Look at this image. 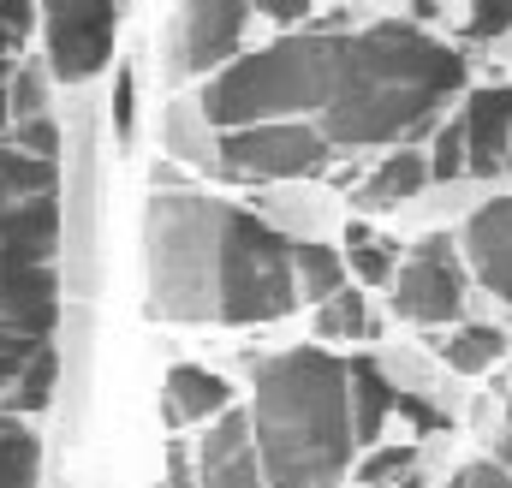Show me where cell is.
Masks as SVG:
<instances>
[{
	"label": "cell",
	"instance_id": "6da1fadb",
	"mask_svg": "<svg viewBox=\"0 0 512 488\" xmlns=\"http://www.w3.org/2000/svg\"><path fill=\"white\" fill-rule=\"evenodd\" d=\"M465 90V54L423 24L382 18L364 30H298L268 48H239L209 72L197 114L215 131L256 120H304L328 149L417 143Z\"/></svg>",
	"mask_w": 512,
	"mask_h": 488
},
{
	"label": "cell",
	"instance_id": "7a4b0ae2",
	"mask_svg": "<svg viewBox=\"0 0 512 488\" xmlns=\"http://www.w3.org/2000/svg\"><path fill=\"white\" fill-rule=\"evenodd\" d=\"M143 286L161 322L262 328L298 310L292 239L274 221L161 179L143 203Z\"/></svg>",
	"mask_w": 512,
	"mask_h": 488
},
{
	"label": "cell",
	"instance_id": "3957f363",
	"mask_svg": "<svg viewBox=\"0 0 512 488\" xmlns=\"http://www.w3.org/2000/svg\"><path fill=\"white\" fill-rule=\"evenodd\" d=\"M251 447L268 488H346L352 477V405L346 358L292 346L251 358Z\"/></svg>",
	"mask_w": 512,
	"mask_h": 488
},
{
	"label": "cell",
	"instance_id": "277c9868",
	"mask_svg": "<svg viewBox=\"0 0 512 488\" xmlns=\"http://www.w3.org/2000/svg\"><path fill=\"white\" fill-rule=\"evenodd\" d=\"M60 322V161L0 137V328L54 340Z\"/></svg>",
	"mask_w": 512,
	"mask_h": 488
},
{
	"label": "cell",
	"instance_id": "5b68a950",
	"mask_svg": "<svg viewBox=\"0 0 512 488\" xmlns=\"http://www.w3.org/2000/svg\"><path fill=\"white\" fill-rule=\"evenodd\" d=\"M126 0H36V24H42V72L54 84H90L108 60H114V36H120Z\"/></svg>",
	"mask_w": 512,
	"mask_h": 488
},
{
	"label": "cell",
	"instance_id": "8992f818",
	"mask_svg": "<svg viewBox=\"0 0 512 488\" xmlns=\"http://www.w3.org/2000/svg\"><path fill=\"white\" fill-rule=\"evenodd\" d=\"M387 286H393L387 292L393 316L417 322V328H447L465 310V268H459V250L447 233H429V239L411 244V256L393 268Z\"/></svg>",
	"mask_w": 512,
	"mask_h": 488
},
{
	"label": "cell",
	"instance_id": "52a82bcc",
	"mask_svg": "<svg viewBox=\"0 0 512 488\" xmlns=\"http://www.w3.org/2000/svg\"><path fill=\"white\" fill-rule=\"evenodd\" d=\"M334 161V149L304 120H256L221 131V167L239 179H310Z\"/></svg>",
	"mask_w": 512,
	"mask_h": 488
},
{
	"label": "cell",
	"instance_id": "ba28073f",
	"mask_svg": "<svg viewBox=\"0 0 512 488\" xmlns=\"http://www.w3.org/2000/svg\"><path fill=\"white\" fill-rule=\"evenodd\" d=\"M256 18V0H185L179 18H173V78H209L221 72L239 42H245V24Z\"/></svg>",
	"mask_w": 512,
	"mask_h": 488
},
{
	"label": "cell",
	"instance_id": "9c48e42d",
	"mask_svg": "<svg viewBox=\"0 0 512 488\" xmlns=\"http://www.w3.org/2000/svg\"><path fill=\"white\" fill-rule=\"evenodd\" d=\"M191 471H197V488H268L262 465H256L245 411L227 405L221 417H209V435L191 447Z\"/></svg>",
	"mask_w": 512,
	"mask_h": 488
},
{
	"label": "cell",
	"instance_id": "30bf717a",
	"mask_svg": "<svg viewBox=\"0 0 512 488\" xmlns=\"http://www.w3.org/2000/svg\"><path fill=\"white\" fill-rule=\"evenodd\" d=\"M465 125V173H507L512 167V84H489L471 96V108L459 114Z\"/></svg>",
	"mask_w": 512,
	"mask_h": 488
},
{
	"label": "cell",
	"instance_id": "8fae6325",
	"mask_svg": "<svg viewBox=\"0 0 512 488\" xmlns=\"http://www.w3.org/2000/svg\"><path fill=\"white\" fill-rule=\"evenodd\" d=\"M465 256H471V274L512 304V197H489L483 209H471L465 221Z\"/></svg>",
	"mask_w": 512,
	"mask_h": 488
},
{
	"label": "cell",
	"instance_id": "7c38bea8",
	"mask_svg": "<svg viewBox=\"0 0 512 488\" xmlns=\"http://www.w3.org/2000/svg\"><path fill=\"white\" fill-rule=\"evenodd\" d=\"M227 405H233L227 375H215V369H203V364H173L167 381H161V417H167V429L209 423V417H221Z\"/></svg>",
	"mask_w": 512,
	"mask_h": 488
},
{
	"label": "cell",
	"instance_id": "4fadbf2b",
	"mask_svg": "<svg viewBox=\"0 0 512 488\" xmlns=\"http://www.w3.org/2000/svg\"><path fill=\"white\" fill-rule=\"evenodd\" d=\"M393 381L382 358H346V405H352V447H376L393 417Z\"/></svg>",
	"mask_w": 512,
	"mask_h": 488
},
{
	"label": "cell",
	"instance_id": "5bb4252c",
	"mask_svg": "<svg viewBox=\"0 0 512 488\" xmlns=\"http://www.w3.org/2000/svg\"><path fill=\"white\" fill-rule=\"evenodd\" d=\"M423 185H429V161H423L417 149H393L382 167H376V173L364 179V191H358L352 203H358L364 215H387V209L411 203V197H417Z\"/></svg>",
	"mask_w": 512,
	"mask_h": 488
},
{
	"label": "cell",
	"instance_id": "9a60e30c",
	"mask_svg": "<svg viewBox=\"0 0 512 488\" xmlns=\"http://www.w3.org/2000/svg\"><path fill=\"white\" fill-rule=\"evenodd\" d=\"M435 352H441V364L459 369V375H483L489 364H501V358H507V334H501V328H489V322H465V328H453Z\"/></svg>",
	"mask_w": 512,
	"mask_h": 488
},
{
	"label": "cell",
	"instance_id": "2e32d148",
	"mask_svg": "<svg viewBox=\"0 0 512 488\" xmlns=\"http://www.w3.org/2000/svg\"><path fill=\"white\" fill-rule=\"evenodd\" d=\"M292 280H298V298L322 304L346 286V256L334 244H292Z\"/></svg>",
	"mask_w": 512,
	"mask_h": 488
},
{
	"label": "cell",
	"instance_id": "e0dca14e",
	"mask_svg": "<svg viewBox=\"0 0 512 488\" xmlns=\"http://www.w3.org/2000/svg\"><path fill=\"white\" fill-rule=\"evenodd\" d=\"M42 477V447L24 429V417L0 411V488H36Z\"/></svg>",
	"mask_w": 512,
	"mask_h": 488
},
{
	"label": "cell",
	"instance_id": "ac0fdd59",
	"mask_svg": "<svg viewBox=\"0 0 512 488\" xmlns=\"http://www.w3.org/2000/svg\"><path fill=\"white\" fill-rule=\"evenodd\" d=\"M346 244H352V250H346V268H352L364 286H387V280H393V262H399V244L393 239L370 233L364 221H352V227H346Z\"/></svg>",
	"mask_w": 512,
	"mask_h": 488
},
{
	"label": "cell",
	"instance_id": "d6986e66",
	"mask_svg": "<svg viewBox=\"0 0 512 488\" xmlns=\"http://www.w3.org/2000/svg\"><path fill=\"white\" fill-rule=\"evenodd\" d=\"M358 334H370V310H364V292H334V298H322V310H316V340H358Z\"/></svg>",
	"mask_w": 512,
	"mask_h": 488
},
{
	"label": "cell",
	"instance_id": "ffe728a7",
	"mask_svg": "<svg viewBox=\"0 0 512 488\" xmlns=\"http://www.w3.org/2000/svg\"><path fill=\"white\" fill-rule=\"evenodd\" d=\"M48 399H54V346H42L30 364H24V375L6 387V411L18 417V411H48Z\"/></svg>",
	"mask_w": 512,
	"mask_h": 488
},
{
	"label": "cell",
	"instance_id": "44dd1931",
	"mask_svg": "<svg viewBox=\"0 0 512 488\" xmlns=\"http://www.w3.org/2000/svg\"><path fill=\"white\" fill-rule=\"evenodd\" d=\"M405 471H417V447H364V465H358V483L370 488H387L393 477H405Z\"/></svg>",
	"mask_w": 512,
	"mask_h": 488
},
{
	"label": "cell",
	"instance_id": "7402d4cb",
	"mask_svg": "<svg viewBox=\"0 0 512 488\" xmlns=\"http://www.w3.org/2000/svg\"><path fill=\"white\" fill-rule=\"evenodd\" d=\"M42 96H48V72H42V66H18V72L6 78V108H12V120H36V114H42Z\"/></svg>",
	"mask_w": 512,
	"mask_h": 488
},
{
	"label": "cell",
	"instance_id": "603a6c76",
	"mask_svg": "<svg viewBox=\"0 0 512 488\" xmlns=\"http://www.w3.org/2000/svg\"><path fill=\"white\" fill-rule=\"evenodd\" d=\"M42 346H54V340H36V334H18V328H0V393L24 375V364L42 352Z\"/></svg>",
	"mask_w": 512,
	"mask_h": 488
},
{
	"label": "cell",
	"instance_id": "cb8c5ba5",
	"mask_svg": "<svg viewBox=\"0 0 512 488\" xmlns=\"http://www.w3.org/2000/svg\"><path fill=\"white\" fill-rule=\"evenodd\" d=\"M30 24H36V0H0V60L24 54Z\"/></svg>",
	"mask_w": 512,
	"mask_h": 488
},
{
	"label": "cell",
	"instance_id": "d4e9b609",
	"mask_svg": "<svg viewBox=\"0 0 512 488\" xmlns=\"http://www.w3.org/2000/svg\"><path fill=\"white\" fill-rule=\"evenodd\" d=\"M512 30V0H471V18H465V42H495Z\"/></svg>",
	"mask_w": 512,
	"mask_h": 488
},
{
	"label": "cell",
	"instance_id": "484cf974",
	"mask_svg": "<svg viewBox=\"0 0 512 488\" xmlns=\"http://www.w3.org/2000/svg\"><path fill=\"white\" fill-rule=\"evenodd\" d=\"M465 173V125L447 120V131H435V155H429V179H459Z\"/></svg>",
	"mask_w": 512,
	"mask_h": 488
},
{
	"label": "cell",
	"instance_id": "4316f807",
	"mask_svg": "<svg viewBox=\"0 0 512 488\" xmlns=\"http://www.w3.org/2000/svg\"><path fill=\"white\" fill-rule=\"evenodd\" d=\"M393 417H405L417 435H441V429H447V417H441V411H435L423 393H405V387L393 393Z\"/></svg>",
	"mask_w": 512,
	"mask_h": 488
},
{
	"label": "cell",
	"instance_id": "83f0119b",
	"mask_svg": "<svg viewBox=\"0 0 512 488\" xmlns=\"http://www.w3.org/2000/svg\"><path fill=\"white\" fill-rule=\"evenodd\" d=\"M6 143H18V149H30V155H54L60 149V131H54V120H18V131L6 137Z\"/></svg>",
	"mask_w": 512,
	"mask_h": 488
},
{
	"label": "cell",
	"instance_id": "f1b7e54d",
	"mask_svg": "<svg viewBox=\"0 0 512 488\" xmlns=\"http://www.w3.org/2000/svg\"><path fill=\"white\" fill-rule=\"evenodd\" d=\"M131 120H137V78H131V66H120V78H114V131L131 143Z\"/></svg>",
	"mask_w": 512,
	"mask_h": 488
},
{
	"label": "cell",
	"instance_id": "f546056e",
	"mask_svg": "<svg viewBox=\"0 0 512 488\" xmlns=\"http://www.w3.org/2000/svg\"><path fill=\"white\" fill-rule=\"evenodd\" d=\"M459 488H512V471L495 465V459H483V465H465L459 471Z\"/></svg>",
	"mask_w": 512,
	"mask_h": 488
},
{
	"label": "cell",
	"instance_id": "4dcf8cb0",
	"mask_svg": "<svg viewBox=\"0 0 512 488\" xmlns=\"http://www.w3.org/2000/svg\"><path fill=\"white\" fill-rule=\"evenodd\" d=\"M167 488H197V471H191V447L173 441L167 447Z\"/></svg>",
	"mask_w": 512,
	"mask_h": 488
},
{
	"label": "cell",
	"instance_id": "1f68e13d",
	"mask_svg": "<svg viewBox=\"0 0 512 488\" xmlns=\"http://www.w3.org/2000/svg\"><path fill=\"white\" fill-rule=\"evenodd\" d=\"M256 12L274 18V24H298V18L310 12V0H256Z\"/></svg>",
	"mask_w": 512,
	"mask_h": 488
},
{
	"label": "cell",
	"instance_id": "d6a6232c",
	"mask_svg": "<svg viewBox=\"0 0 512 488\" xmlns=\"http://www.w3.org/2000/svg\"><path fill=\"white\" fill-rule=\"evenodd\" d=\"M495 465L512 471V399H507V423H501V453H495Z\"/></svg>",
	"mask_w": 512,
	"mask_h": 488
},
{
	"label": "cell",
	"instance_id": "836d02e7",
	"mask_svg": "<svg viewBox=\"0 0 512 488\" xmlns=\"http://www.w3.org/2000/svg\"><path fill=\"white\" fill-rule=\"evenodd\" d=\"M387 488H423V477H417V471H405V477H393Z\"/></svg>",
	"mask_w": 512,
	"mask_h": 488
},
{
	"label": "cell",
	"instance_id": "e575fe53",
	"mask_svg": "<svg viewBox=\"0 0 512 488\" xmlns=\"http://www.w3.org/2000/svg\"><path fill=\"white\" fill-rule=\"evenodd\" d=\"M6 125H12V108H6V84H0V137H6Z\"/></svg>",
	"mask_w": 512,
	"mask_h": 488
},
{
	"label": "cell",
	"instance_id": "d590c367",
	"mask_svg": "<svg viewBox=\"0 0 512 488\" xmlns=\"http://www.w3.org/2000/svg\"><path fill=\"white\" fill-rule=\"evenodd\" d=\"M447 488H459V477H453V483H447Z\"/></svg>",
	"mask_w": 512,
	"mask_h": 488
}]
</instances>
